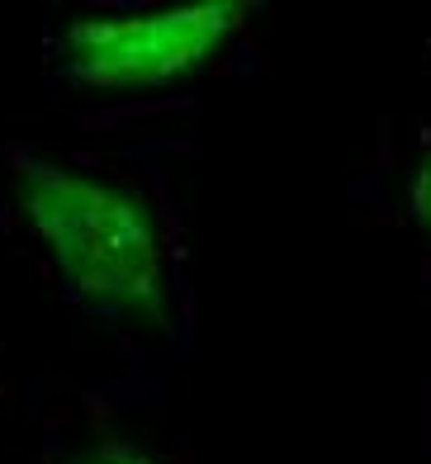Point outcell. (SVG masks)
Segmentation results:
<instances>
[{"mask_svg":"<svg viewBox=\"0 0 431 464\" xmlns=\"http://www.w3.org/2000/svg\"><path fill=\"white\" fill-rule=\"evenodd\" d=\"M19 204L76 294L110 313L162 323L157 223L133 195L53 161H19Z\"/></svg>","mask_w":431,"mask_h":464,"instance_id":"1","label":"cell"},{"mask_svg":"<svg viewBox=\"0 0 431 464\" xmlns=\"http://www.w3.org/2000/svg\"><path fill=\"white\" fill-rule=\"evenodd\" d=\"M247 5H209L133 14V19H76L67 29V67L85 86H157L195 72L242 24Z\"/></svg>","mask_w":431,"mask_h":464,"instance_id":"2","label":"cell"},{"mask_svg":"<svg viewBox=\"0 0 431 464\" xmlns=\"http://www.w3.org/2000/svg\"><path fill=\"white\" fill-rule=\"evenodd\" d=\"M76 464H152L147 455H138L133 446H119V440H110V446H95V450H85Z\"/></svg>","mask_w":431,"mask_h":464,"instance_id":"3","label":"cell"},{"mask_svg":"<svg viewBox=\"0 0 431 464\" xmlns=\"http://www.w3.org/2000/svg\"><path fill=\"white\" fill-rule=\"evenodd\" d=\"M413 208H417V218L431 227V152H426V161L417 166V176H413Z\"/></svg>","mask_w":431,"mask_h":464,"instance_id":"4","label":"cell"}]
</instances>
